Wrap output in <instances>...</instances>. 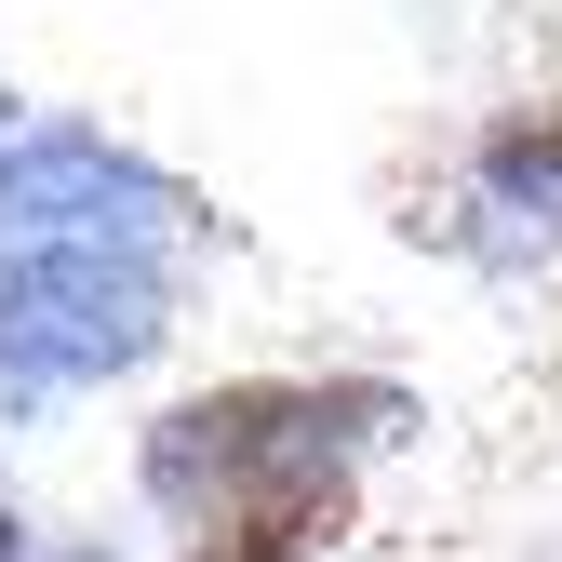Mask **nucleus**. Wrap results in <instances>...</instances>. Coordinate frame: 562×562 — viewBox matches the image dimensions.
Returning a JSON list of instances; mask_svg holds the SVG:
<instances>
[{
    "label": "nucleus",
    "mask_w": 562,
    "mask_h": 562,
    "mask_svg": "<svg viewBox=\"0 0 562 562\" xmlns=\"http://www.w3.org/2000/svg\"><path fill=\"white\" fill-rule=\"evenodd\" d=\"M161 255L81 228V241H14L0 255V375L14 389H81L161 348Z\"/></svg>",
    "instance_id": "obj_1"
},
{
    "label": "nucleus",
    "mask_w": 562,
    "mask_h": 562,
    "mask_svg": "<svg viewBox=\"0 0 562 562\" xmlns=\"http://www.w3.org/2000/svg\"><path fill=\"white\" fill-rule=\"evenodd\" d=\"M348 429H402V389H308V375H255V389H201L148 429V496L161 509H215L268 469H308Z\"/></svg>",
    "instance_id": "obj_2"
},
{
    "label": "nucleus",
    "mask_w": 562,
    "mask_h": 562,
    "mask_svg": "<svg viewBox=\"0 0 562 562\" xmlns=\"http://www.w3.org/2000/svg\"><path fill=\"white\" fill-rule=\"evenodd\" d=\"M175 215H188V188L148 175L134 148H108V134H27V148H0V255L14 241H81V228L161 241Z\"/></svg>",
    "instance_id": "obj_3"
},
{
    "label": "nucleus",
    "mask_w": 562,
    "mask_h": 562,
    "mask_svg": "<svg viewBox=\"0 0 562 562\" xmlns=\"http://www.w3.org/2000/svg\"><path fill=\"white\" fill-rule=\"evenodd\" d=\"M335 536H348V482H335V456H308V469H268L241 496H215L188 562H322Z\"/></svg>",
    "instance_id": "obj_4"
},
{
    "label": "nucleus",
    "mask_w": 562,
    "mask_h": 562,
    "mask_svg": "<svg viewBox=\"0 0 562 562\" xmlns=\"http://www.w3.org/2000/svg\"><path fill=\"white\" fill-rule=\"evenodd\" d=\"M482 188L522 201V215H562V108H509L482 134Z\"/></svg>",
    "instance_id": "obj_5"
},
{
    "label": "nucleus",
    "mask_w": 562,
    "mask_h": 562,
    "mask_svg": "<svg viewBox=\"0 0 562 562\" xmlns=\"http://www.w3.org/2000/svg\"><path fill=\"white\" fill-rule=\"evenodd\" d=\"M0 562H14V509H0Z\"/></svg>",
    "instance_id": "obj_6"
},
{
    "label": "nucleus",
    "mask_w": 562,
    "mask_h": 562,
    "mask_svg": "<svg viewBox=\"0 0 562 562\" xmlns=\"http://www.w3.org/2000/svg\"><path fill=\"white\" fill-rule=\"evenodd\" d=\"M54 562H108V549H54Z\"/></svg>",
    "instance_id": "obj_7"
}]
</instances>
